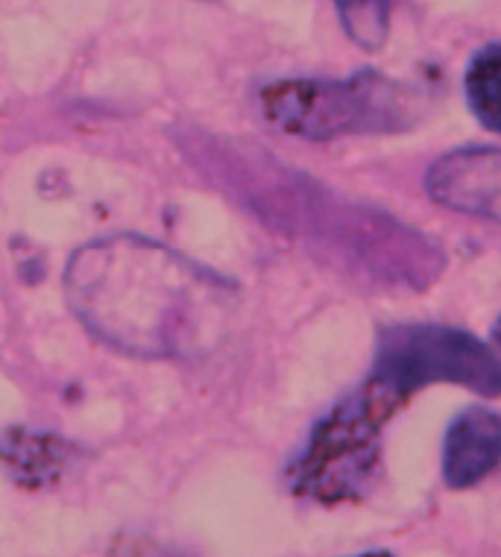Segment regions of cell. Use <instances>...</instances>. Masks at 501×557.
I'll return each mask as SVG.
<instances>
[{
	"label": "cell",
	"instance_id": "cell-1",
	"mask_svg": "<svg viewBox=\"0 0 501 557\" xmlns=\"http://www.w3.org/2000/svg\"><path fill=\"white\" fill-rule=\"evenodd\" d=\"M65 297L74 318L117 352L188 361L221 344L231 285L164 244L112 235L71 256Z\"/></svg>",
	"mask_w": 501,
	"mask_h": 557
},
{
	"label": "cell",
	"instance_id": "cell-2",
	"mask_svg": "<svg viewBox=\"0 0 501 557\" xmlns=\"http://www.w3.org/2000/svg\"><path fill=\"white\" fill-rule=\"evenodd\" d=\"M264 117L276 129L309 141L347 135L402 133L416 121V97L396 79L358 74L352 79H288L264 88Z\"/></svg>",
	"mask_w": 501,
	"mask_h": 557
},
{
	"label": "cell",
	"instance_id": "cell-3",
	"mask_svg": "<svg viewBox=\"0 0 501 557\" xmlns=\"http://www.w3.org/2000/svg\"><path fill=\"white\" fill-rule=\"evenodd\" d=\"M399 408V399L366 379L314 429L309 449L290 467V487L317 502L364 493L378 467V437Z\"/></svg>",
	"mask_w": 501,
	"mask_h": 557
},
{
	"label": "cell",
	"instance_id": "cell-4",
	"mask_svg": "<svg viewBox=\"0 0 501 557\" xmlns=\"http://www.w3.org/2000/svg\"><path fill=\"white\" fill-rule=\"evenodd\" d=\"M373 385L405 405L428 385H461L478 396L501 394V352L452 326H393L378 337Z\"/></svg>",
	"mask_w": 501,
	"mask_h": 557
},
{
	"label": "cell",
	"instance_id": "cell-5",
	"mask_svg": "<svg viewBox=\"0 0 501 557\" xmlns=\"http://www.w3.org/2000/svg\"><path fill=\"white\" fill-rule=\"evenodd\" d=\"M425 185L446 209L501 226V150H454L431 164Z\"/></svg>",
	"mask_w": 501,
	"mask_h": 557
},
{
	"label": "cell",
	"instance_id": "cell-6",
	"mask_svg": "<svg viewBox=\"0 0 501 557\" xmlns=\"http://www.w3.org/2000/svg\"><path fill=\"white\" fill-rule=\"evenodd\" d=\"M501 463V417L487 408H466L449 425L443 443V481L452 491L481 484Z\"/></svg>",
	"mask_w": 501,
	"mask_h": 557
},
{
	"label": "cell",
	"instance_id": "cell-7",
	"mask_svg": "<svg viewBox=\"0 0 501 557\" xmlns=\"http://www.w3.org/2000/svg\"><path fill=\"white\" fill-rule=\"evenodd\" d=\"M0 458L12 472H18L21 481L36 484V481H48L50 475L62 472L71 458V446L65 441L48 437V434L15 429V432H7L0 443Z\"/></svg>",
	"mask_w": 501,
	"mask_h": 557
},
{
	"label": "cell",
	"instance_id": "cell-8",
	"mask_svg": "<svg viewBox=\"0 0 501 557\" xmlns=\"http://www.w3.org/2000/svg\"><path fill=\"white\" fill-rule=\"evenodd\" d=\"M466 100L478 124L501 135V41L487 45L473 59L466 71Z\"/></svg>",
	"mask_w": 501,
	"mask_h": 557
},
{
	"label": "cell",
	"instance_id": "cell-9",
	"mask_svg": "<svg viewBox=\"0 0 501 557\" xmlns=\"http://www.w3.org/2000/svg\"><path fill=\"white\" fill-rule=\"evenodd\" d=\"M340 21L352 39L366 50H378L387 33L390 0H335Z\"/></svg>",
	"mask_w": 501,
	"mask_h": 557
},
{
	"label": "cell",
	"instance_id": "cell-10",
	"mask_svg": "<svg viewBox=\"0 0 501 557\" xmlns=\"http://www.w3.org/2000/svg\"><path fill=\"white\" fill-rule=\"evenodd\" d=\"M492 337H496V349L501 352V318H499V323H496V332H492Z\"/></svg>",
	"mask_w": 501,
	"mask_h": 557
},
{
	"label": "cell",
	"instance_id": "cell-11",
	"mask_svg": "<svg viewBox=\"0 0 501 557\" xmlns=\"http://www.w3.org/2000/svg\"><path fill=\"white\" fill-rule=\"evenodd\" d=\"M358 557H393V555H387V552H366V555H358Z\"/></svg>",
	"mask_w": 501,
	"mask_h": 557
}]
</instances>
